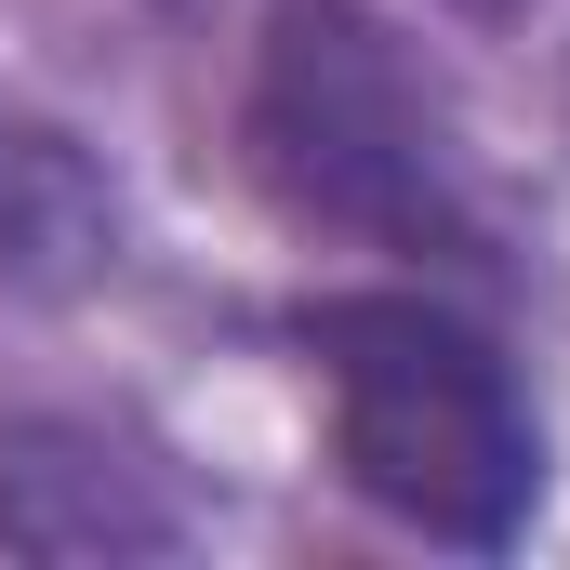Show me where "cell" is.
Wrapping results in <instances>:
<instances>
[{
	"label": "cell",
	"instance_id": "cell-5",
	"mask_svg": "<svg viewBox=\"0 0 570 570\" xmlns=\"http://www.w3.org/2000/svg\"><path fill=\"white\" fill-rule=\"evenodd\" d=\"M464 13H518V0H464Z\"/></svg>",
	"mask_w": 570,
	"mask_h": 570
},
{
	"label": "cell",
	"instance_id": "cell-2",
	"mask_svg": "<svg viewBox=\"0 0 570 570\" xmlns=\"http://www.w3.org/2000/svg\"><path fill=\"white\" fill-rule=\"evenodd\" d=\"M253 159L292 213L358 226L385 253L478 266V199L464 159L438 134L425 80L399 67V40L358 0H279L266 13V67H253Z\"/></svg>",
	"mask_w": 570,
	"mask_h": 570
},
{
	"label": "cell",
	"instance_id": "cell-3",
	"mask_svg": "<svg viewBox=\"0 0 570 570\" xmlns=\"http://www.w3.org/2000/svg\"><path fill=\"white\" fill-rule=\"evenodd\" d=\"M0 544L40 570H94V558H173L186 504L159 491V464H134L120 438L13 412L0 425Z\"/></svg>",
	"mask_w": 570,
	"mask_h": 570
},
{
	"label": "cell",
	"instance_id": "cell-4",
	"mask_svg": "<svg viewBox=\"0 0 570 570\" xmlns=\"http://www.w3.org/2000/svg\"><path fill=\"white\" fill-rule=\"evenodd\" d=\"M120 266V199L80 159V134H53L40 107H0V279L13 292H94Z\"/></svg>",
	"mask_w": 570,
	"mask_h": 570
},
{
	"label": "cell",
	"instance_id": "cell-1",
	"mask_svg": "<svg viewBox=\"0 0 570 570\" xmlns=\"http://www.w3.org/2000/svg\"><path fill=\"white\" fill-rule=\"evenodd\" d=\"M318 385H332V451L345 478L438 544H504L544 491V438L491 332H464L425 292H332L305 318Z\"/></svg>",
	"mask_w": 570,
	"mask_h": 570
}]
</instances>
